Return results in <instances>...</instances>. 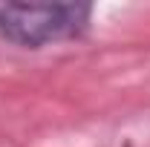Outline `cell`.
Listing matches in <instances>:
<instances>
[{"instance_id":"obj_1","label":"cell","mask_w":150,"mask_h":147,"mask_svg":"<svg viewBox=\"0 0 150 147\" xmlns=\"http://www.w3.org/2000/svg\"><path fill=\"white\" fill-rule=\"evenodd\" d=\"M90 20L93 6L87 3H6L0 6V40L20 49H43L81 37Z\"/></svg>"}]
</instances>
